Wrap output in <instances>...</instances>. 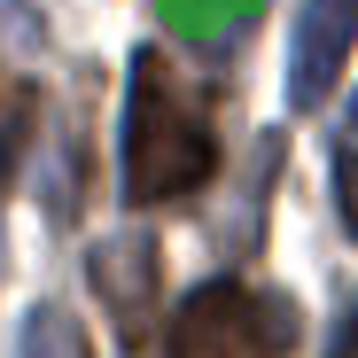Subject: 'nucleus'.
<instances>
[{
  "instance_id": "nucleus-4",
  "label": "nucleus",
  "mask_w": 358,
  "mask_h": 358,
  "mask_svg": "<svg viewBox=\"0 0 358 358\" xmlns=\"http://www.w3.org/2000/svg\"><path fill=\"white\" fill-rule=\"evenodd\" d=\"M94 288H101L117 335L148 343V327H156V242H148V234H117V242H101L94 250Z\"/></svg>"
},
{
  "instance_id": "nucleus-1",
  "label": "nucleus",
  "mask_w": 358,
  "mask_h": 358,
  "mask_svg": "<svg viewBox=\"0 0 358 358\" xmlns=\"http://www.w3.org/2000/svg\"><path fill=\"white\" fill-rule=\"evenodd\" d=\"M218 171V133L210 109L164 71L148 47L133 63V101H125V203H179Z\"/></svg>"
},
{
  "instance_id": "nucleus-9",
  "label": "nucleus",
  "mask_w": 358,
  "mask_h": 358,
  "mask_svg": "<svg viewBox=\"0 0 358 358\" xmlns=\"http://www.w3.org/2000/svg\"><path fill=\"white\" fill-rule=\"evenodd\" d=\"M327 358H358V312H350V320L335 327V350H327Z\"/></svg>"
},
{
  "instance_id": "nucleus-8",
  "label": "nucleus",
  "mask_w": 358,
  "mask_h": 358,
  "mask_svg": "<svg viewBox=\"0 0 358 358\" xmlns=\"http://www.w3.org/2000/svg\"><path fill=\"white\" fill-rule=\"evenodd\" d=\"M335 210H343V226L358 234V148L335 156Z\"/></svg>"
},
{
  "instance_id": "nucleus-5",
  "label": "nucleus",
  "mask_w": 358,
  "mask_h": 358,
  "mask_svg": "<svg viewBox=\"0 0 358 358\" xmlns=\"http://www.w3.org/2000/svg\"><path fill=\"white\" fill-rule=\"evenodd\" d=\"M156 8H164V24L187 39V47L218 55L226 39H242V31L257 24V8H265V0H156Z\"/></svg>"
},
{
  "instance_id": "nucleus-2",
  "label": "nucleus",
  "mask_w": 358,
  "mask_h": 358,
  "mask_svg": "<svg viewBox=\"0 0 358 358\" xmlns=\"http://www.w3.org/2000/svg\"><path fill=\"white\" fill-rule=\"evenodd\" d=\"M296 335V312L250 296L242 280H210L195 288L171 320V358H273Z\"/></svg>"
},
{
  "instance_id": "nucleus-7",
  "label": "nucleus",
  "mask_w": 358,
  "mask_h": 358,
  "mask_svg": "<svg viewBox=\"0 0 358 358\" xmlns=\"http://www.w3.org/2000/svg\"><path fill=\"white\" fill-rule=\"evenodd\" d=\"M31 117H39V94H31V86H8V94H0V195H8V179H16V164H24Z\"/></svg>"
},
{
  "instance_id": "nucleus-10",
  "label": "nucleus",
  "mask_w": 358,
  "mask_h": 358,
  "mask_svg": "<svg viewBox=\"0 0 358 358\" xmlns=\"http://www.w3.org/2000/svg\"><path fill=\"white\" fill-rule=\"evenodd\" d=\"M350 117H358V109H350Z\"/></svg>"
},
{
  "instance_id": "nucleus-6",
  "label": "nucleus",
  "mask_w": 358,
  "mask_h": 358,
  "mask_svg": "<svg viewBox=\"0 0 358 358\" xmlns=\"http://www.w3.org/2000/svg\"><path fill=\"white\" fill-rule=\"evenodd\" d=\"M16 358H94V350H86V327H78L63 304H39V312L24 320V343H16Z\"/></svg>"
},
{
  "instance_id": "nucleus-3",
  "label": "nucleus",
  "mask_w": 358,
  "mask_h": 358,
  "mask_svg": "<svg viewBox=\"0 0 358 358\" xmlns=\"http://www.w3.org/2000/svg\"><path fill=\"white\" fill-rule=\"evenodd\" d=\"M358 47V0H304L296 8V39H288V109H320Z\"/></svg>"
}]
</instances>
